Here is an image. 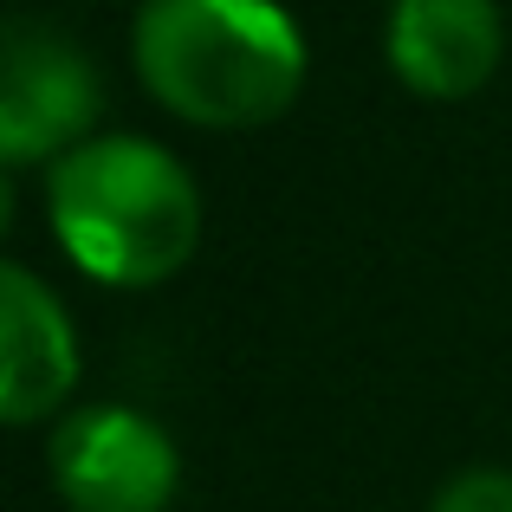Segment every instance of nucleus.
<instances>
[{
  "label": "nucleus",
  "mask_w": 512,
  "mask_h": 512,
  "mask_svg": "<svg viewBox=\"0 0 512 512\" xmlns=\"http://www.w3.org/2000/svg\"><path fill=\"white\" fill-rule=\"evenodd\" d=\"M39 208L59 260L104 292H156L208 240V195L169 143L98 130L39 175Z\"/></svg>",
  "instance_id": "f257e3e1"
},
{
  "label": "nucleus",
  "mask_w": 512,
  "mask_h": 512,
  "mask_svg": "<svg viewBox=\"0 0 512 512\" xmlns=\"http://www.w3.org/2000/svg\"><path fill=\"white\" fill-rule=\"evenodd\" d=\"M130 72L163 117L240 137L299 104L312 39L286 0H137Z\"/></svg>",
  "instance_id": "f03ea898"
},
{
  "label": "nucleus",
  "mask_w": 512,
  "mask_h": 512,
  "mask_svg": "<svg viewBox=\"0 0 512 512\" xmlns=\"http://www.w3.org/2000/svg\"><path fill=\"white\" fill-rule=\"evenodd\" d=\"M104 130V72L65 26L13 13L0 33V169L46 175Z\"/></svg>",
  "instance_id": "7ed1b4c3"
},
{
  "label": "nucleus",
  "mask_w": 512,
  "mask_h": 512,
  "mask_svg": "<svg viewBox=\"0 0 512 512\" xmlns=\"http://www.w3.org/2000/svg\"><path fill=\"white\" fill-rule=\"evenodd\" d=\"M46 480L65 512H169L182 493V448L137 402H72L46 428Z\"/></svg>",
  "instance_id": "20e7f679"
},
{
  "label": "nucleus",
  "mask_w": 512,
  "mask_h": 512,
  "mask_svg": "<svg viewBox=\"0 0 512 512\" xmlns=\"http://www.w3.org/2000/svg\"><path fill=\"white\" fill-rule=\"evenodd\" d=\"M85 338L39 266L0 260V422L52 428L78 396Z\"/></svg>",
  "instance_id": "39448f33"
},
{
  "label": "nucleus",
  "mask_w": 512,
  "mask_h": 512,
  "mask_svg": "<svg viewBox=\"0 0 512 512\" xmlns=\"http://www.w3.org/2000/svg\"><path fill=\"white\" fill-rule=\"evenodd\" d=\"M506 59V7L500 0H389L383 13V65L409 98L467 104L493 85Z\"/></svg>",
  "instance_id": "423d86ee"
},
{
  "label": "nucleus",
  "mask_w": 512,
  "mask_h": 512,
  "mask_svg": "<svg viewBox=\"0 0 512 512\" xmlns=\"http://www.w3.org/2000/svg\"><path fill=\"white\" fill-rule=\"evenodd\" d=\"M428 512H512V467L506 461H467L428 493Z\"/></svg>",
  "instance_id": "0eeeda50"
}]
</instances>
